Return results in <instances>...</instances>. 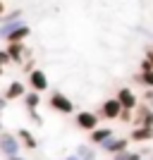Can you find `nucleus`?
<instances>
[{
    "label": "nucleus",
    "mask_w": 153,
    "mask_h": 160,
    "mask_svg": "<svg viewBox=\"0 0 153 160\" xmlns=\"http://www.w3.org/2000/svg\"><path fill=\"white\" fill-rule=\"evenodd\" d=\"M74 124H77V129H81V132H96V129L100 127V117L93 110H79V112L74 115Z\"/></svg>",
    "instance_id": "nucleus-1"
},
{
    "label": "nucleus",
    "mask_w": 153,
    "mask_h": 160,
    "mask_svg": "<svg viewBox=\"0 0 153 160\" xmlns=\"http://www.w3.org/2000/svg\"><path fill=\"white\" fill-rule=\"evenodd\" d=\"M48 105L53 108L55 112L60 115H72L74 112V103L69 96H65L62 91H50V96H48Z\"/></svg>",
    "instance_id": "nucleus-2"
},
{
    "label": "nucleus",
    "mask_w": 153,
    "mask_h": 160,
    "mask_svg": "<svg viewBox=\"0 0 153 160\" xmlns=\"http://www.w3.org/2000/svg\"><path fill=\"white\" fill-rule=\"evenodd\" d=\"M19 151H22V143L17 139V134L5 129V132L0 134V153L5 155V158H12V155H19Z\"/></svg>",
    "instance_id": "nucleus-3"
},
{
    "label": "nucleus",
    "mask_w": 153,
    "mask_h": 160,
    "mask_svg": "<svg viewBox=\"0 0 153 160\" xmlns=\"http://www.w3.org/2000/svg\"><path fill=\"white\" fill-rule=\"evenodd\" d=\"M93 112L98 115L100 120H120V112H122V105L117 98H108L100 103L98 110H93Z\"/></svg>",
    "instance_id": "nucleus-4"
},
{
    "label": "nucleus",
    "mask_w": 153,
    "mask_h": 160,
    "mask_svg": "<svg viewBox=\"0 0 153 160\" xmlns=\"http://www.w3.org/2000/svg\"><path fill=\"white\" fill-rule=\"evenodd\" d=\"M132 127H146V129H153V108L148 103H139L136 110H134V122Z\"/></svg>",
    "instance_id": "nucleus-5"
},
{
    "label": "nucleus",
    "mask_w": 153,
    "mask_h": 160,
    "mask_svg": "<svg viewBox=\"0 0 153 160\" xmlns=\"http://www.w3.org/2000/svg\"><path fill=\"white\" fill-rule=\"evenodd\" d=\"M115 98L120 100V105H122V110H136V105H139V96L134 93V88H129V86H120L117 88V93H115Z\"/></svg>",
    "instance_id": "nucleus-6"
},
{
    "label": "nucleus",
    "mask_w": 153,
    "mask_h": 160,
    "mask_svg": "<svg viewBox=\"0 0 153 160\" xmlns=\"http://www.w3.org/2000/svg\"><path fill=\"white\" fill-rule=\"evenodd\" d=\"M5 53L10 55L12 65H24L27 58H31V50H29L24 43H7V46H5Z\"/></svg>",
    "instance_id": "nucleus-7"
},
{
    "label": "nucleus",
    "mask_w": 153,
    "mask_h": 160,
    "mask_svg": "<svg viewBox=\"0 0 153 160\" xmlns=\"http://www.w3.org/2000/svg\"><path fill=\"white\" fill-rule=\"evenodd\" d=\"M48 74L43 72V69H31L29 72V91H36V93H43V91H48Z\"/></svg>",
    "instance_id": "nucleus-8"
},
{
    "label": "nucleus",
    "mask_w": 153,
    "mask_h": 160,
    "mask_svg": "<svg viewBox=\"0 0 153 160\" xmlns=\"http://www.w3.org/2000/svg\"><path fill=\"white\" fill-rule=\"evenodd\" d=\"M100 151L108 155H117V153H125V151H129V139H125V136H113V139H108L103 146H100Z\"/></svg>",
    "instance_id": "nucleus-9"
},
{
    "label": "nucleus",
    "mask_w": 153,
    "mask_h": 160,
    "mask_svg": "<svg viewBox=\"0 0 153 160\" xmlns=\"http://www.w3.org/2000/svg\"><path fill=\"white\" fill-rule=\"evenodd\" d=\"M29 36H31V27H29L27 22H19V24L14 27V31L5 38V43H24Z\"/></svg>",
    "instance_id": "nucleus-10"
},
{
    "label": "nucleus",
    "mask_w": 153,
    "mask_h": 160,
    "mask_svg": "<svg viewBox=\"0 0 153 160\" xmlns=\"http://www.w3.org/2000/svg\"><path fill=\"white\" fill-rule=\"evenodd\" d=\"M113 136H115V132L110 127H98L96 132L89 134V143H91V146H103V143H105L108 139H113Z\"/></svg>",
    "instance_id": "nucleus-11"
},
{
    "label": "nucleus",
    "mask_w": 153,
    "mask_h": 160,
    "mask_svg": "<svg viewBox=\"0 0 153 160\" xmlns=\"http://www.w3.org/2000/svg\"><path fill=\"white\" fill-rule=\"evenodd\" d=\"M27 96V84H22V81H10V86L5 88V100H17V98H24Z\"/></svg>",
    "instance_id": "nucleus-12"
},
{
    "label": "nucleus",
    "mask_w": 153,
    "mask_h": 160,
    "mask_svg": "<svg viewBox=\"0 0 153 160\" xmlns=\"http://www.w3.org/2000/svg\"><path fill=\"white\" fill-rule=\"evenodd\" d=\"M127 139L134 141V143H146V141H153V129L132 127V132H129V136H127Z\"/></svg>",
    "instance_id": "nucleus-13"
},
{
    "label": "nucleus",
    "mask_w": 153,
    "mask_h": 160,
    "mask_svg": "<svg viewBox=\"0 0 153 160\" xmlns=\"http://www.w3.org/2000/svg\"><path fill=\"white\" fill-rule=\"evenodd\" d=\"M17 139H19L22 148H27V151H36L38 148V141H36V136L29 129H17Z\"/></svg>",
    "instance_id": "nucleus-14"
},
{
    "label": "nucleus",
    "mask_w": 153,
    "mask_h": 160,
    "mask_svg": "<svg viewBox=\"0 0 153 160\" xmlns=\"http://www.w3.org/2000/svg\"><path fill=\"white\" fill-rule=\"evenodd\" d=\"M74 155H79L81 160H96V146L91 143H79L74 148Z\"/></svg>",
    "instance_id": "nucleus-15"
},
{
    "label": "nucleus",
    "mask_w": 153,
    "mask_h": 160,
    "mask_svg": "<svg viewBox=\"0 0 153 160\" xmlns=\"http://www.w3.org/2000/svg\"><path fill=\"white\" fill-rule=\"evenodd\" d=\"M24 105H27L29 112L38 110V105H41V93H36V91H27V96H24Z\"/></svg>",
    "instance_id": "nucleus-16"
},
{
    "label": "nucleus",
    "mask_w": 153,
    "mask_h": 160,
    "mask_svg": "<svg viewBox=\"0 0 153 160\" xmlns=\"http://www.w3.org/2000/svg\"><path fill=\"white\" fill-rule=\"evenodd\" d=\"M134 81L141 84L144 88H153V72H136L134 74Z\"/></svg>",
    "instance_id": "nucleus-17"
},
{
    "label": "nucleus",
    "mask_w": 153,
    "mask_h": 160,
    "mask_svg": "<svg viewBox=\"0 0 153 160\" xmlns=\"http://www.w3.org/2000/svg\"><path fill=\"white\" fill-rule=\"evenodd\" d=\"M3 22H5V24H10V22H24V12H22L19 7H17V10H10V12H5Z\"/></svg>",
    "instance_id": "nucleus-18"
},
{
    "label": "nucleus",
    "mask_w": 153,
    "mask_h": 160,
    "mask_svg": "<svg viewBox=\"0 0 153 160\" xmlns=\"http://www.w3.org/2000/svg\"><path fill=\"white\" fill-rule=\"evenodd\" d=\"M120 122L132 124V122H134V112H132V110H122V112H120Z\"/></svg>",
    "instance_id": "nucleus-19"
},
{
    "label": "nucleus",
    "mask_w": 153,
    "mask_h": 160,
    "mask_svg": "<svg viewBox=\"0 0 153 160\" xmlns=\"http://www.w3.org/2000/svg\"><path fill=\"white\" fill-rule=\"evenodd\" d=\"M7 65H12V60H10V55L5 53V48L0 50V67H7Z\"/></svg>",
    "instance_id": "nucleus-20"
},
{
    "label": "nucleus",
    "mask_w": 153,
    "mask_h": 160,
    "mask_svg": "<svg viewBox=\"0 0 153 160\" xmlns=\"http://www.w3.org/2000/svg\"><path fill=\"white\" fill-rule=\"evenodd\" d=\"M139 72H153V67H151V62L144 58V60L139 62Z\"/></svg>",
    "instance_id": "nucleus-21"
},
{
    "label": "nucleus",
    "mask_w": 153,
    "mask_h": 160,
    "mask_svg": "<svg viewBox=\"0 0 153 160\" xmlns=\"http://www.w3.org/2000/svg\"><path fill=\"white\" fill-rule=\"evenodd\" d=\"M144 100L153 108V88H146V91H144Z\"/></svg>",
    "instance_id": "nucleus-22"
},
{
    "label": "nucleus",
    "mask_w": 153,
    "mask_h": 160,
    "mask_svg": "<svg viewBox=\"0 0 153 160\" xmlns=\"http://www.w3.org/2000/svg\"><path fill=\"white\" fill-rule=\"evenodd\" d=\"M144 58H146V60L151 62V67H153V46H148L146 50H144Z\"/></svg>",
    "instance_id": "nucleus-23"
},
{
    "label": "nucleus",
    "mask_w": 153,
    "mask_h": 160,
    "mask_svg": "<svg viewBox=\"0 0 153 160\" xmlns=\"http://www.w3.org/2000/svg\"><path fill=\"white\" fill-rule=\"evenodd\" d=\"M29 115H31V120H33V122H38V124H41V115L36 112V110H33V112H29Z\"/></svg>",
    "instance_id": "nucleus-24"
},
{
    "label": "nucleus",
    "mask_w": 153,
    "mask_h": 160,
    "mask_svg": "<svg viewBox=\"0 0 153 160\" xmlns=\"http://www.w3.org/2000/svg\"><path fill=\"white\" fill-rule=\"evenodd\" d=\"M65 160H81V158H79V155H74V153H72V155H67Z\"/></svg>",
    "instance_id": "nucleus-25"
},
{
    "label": "nucleus",
    "mask_w": 153,
    "mask_h": 160,
    "mask_svg": "<svg viewBox=\"0 0 153 160\" xmlns=\"http://www.w3.org/2000/svg\"><path fill=\"white\" fill-rule=\"evenodd\" d=\"M5 105H7V100H5V98H0V110H5Z\"/></svg>",
    "instance_id": "nucleus-26"
},
{
    "label": "nucleus",
    "mask_w": 153,
    "mask_h": 160,
    "mask_svg": "<svg viewBox=\"0 0 153 160\" xmlns=\"http://www.w3.org/2000/svg\"><path fill=\"white\" fill-rule=\"evenodd\" d=\"M7 160H27V158H22V155H12V158H7Z\"/></svg>",
    "instance_id": "nucleus-27"
},
{
    "label": "nucleus",
    "mask_w": 153,
    "mask_h": 160,
    "mask_svg": "<svg viewBox=\"0 0 153 160\" xmlns=\"http://www.w3.org/2000/svg\"><path fill=\"white\" fill-rule=\"evenodd\" d=\"M3 132H5V124H3V122H0V134H3Z\"/></svg>",
    "instance_id": "nucleus-28"
},
{
    "label": "nucleus",
    "mask_w": 153,
    "mask_h": 160,
    "mask_svg": "<svg viewBox=\"0 0 153 160\" xmlns=\"http://www.w3.org/2000/svg\"><path fill=\"white\" fill-rule=\"evenodd\" d=\"M3 74H5V67H0V77H3Z\"/></svg>",
    "instance_id": "nucleus-29"
},
{
    "label": "nucleus",
    "mask_w": 153,
    "mask_h": 160,
    "mask_svg": "<svg viewBox=\"0 0 153 160\" xmlns=\"http://www.w3.org/2000/svg\"><path fill=\"white\" fill-rule=\"evenodd\" d=\"M0 27H3V14H0Z\"/></svg>",
    "instance_id": "nucleus-30"
},
{
    "label": "nucleus",
    "mask_w": 153,
    "mask_h": 160,
    "mask_svg": "<svg viewBox=\"0 0 153 160\" xmlns=\"http://www.w3.org/2000/svg\"><path fill=\"white\" fill-rule=\"evenodd\" d=\"M151 160H153V151H151Z\"/></svg>",
    "instance_id": "nucleus-31"
}]
</instances>
